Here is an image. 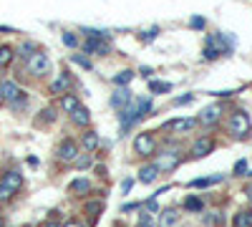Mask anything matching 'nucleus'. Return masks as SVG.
<instances>
[{"label": "nucleus", "mask_w": 252, "mask_h": 227, "mask_svg": "<svg viewBox=\"0 0 252 227\" xmlns=\"http://www.w3.org/2000/svg\"><path fill=\"white\" fill-rule=\"evenodd\" d=\"M23 94H26V91L20 89V86L15 84V81H10V78L0 81V98H3L5 104H13V101H18Z\"/></svg>", "instance_id": "8"}, {"label": "nucleus", "mask_w": 252, "mask_h": 227, "mask_svg": "<svg viewBox=\"0 0 252 227\" xmlns=\"http://www.w3.org/2000/svg\"><path fill=\"white\" fill-rule=\"evenodd\" d=\"M184 210H189V212H202V199H199V197H187V199H184Z\"/></svg>", "instance_id": "26"}, {"label": "nucleus", "mask_w": 252, "mask_h": 227, "mask_svg": "<svg viewBox=\"0 0 252 227\" xmlns=\"http://www.w3.org/2000/svg\"><path fill=\"white\" fill-rule=\"evenodd\" d=\"M189 152H192V157H194V159H204L207 154H212V152H215V136H209V134L197 136Z\"/></svg>", "instance_id": "6"}, {"label": "nucleus", "mask_w": 252, "mask_h": 227, "mask_svg": "<svg viewBox=\"0 0 252 227\" xmlns=\"http://www.w3.org/2000/svg\"><path fill=\"white\" fill-rule=\"evenodd\" d=\"M5 225H8V222H5V217H3V215H0V227H5Z\"/></svg>", "instance_id": "45"}, {"label": "nucleus", "mask_w": 252, "mask_h": 227, "mask_svg": "<svg viewBox=\"0 0 252 227\" xmlns=\"http://www.w3.org/2000/svg\"><path fill=\"white\" fill-rule=\"evenodd\" d=\"M71 61H73L76 66H81V68H91V61L83 58V56H78V53H71Z\"/></svg>", "instance_id": "30"}, {"label": "nucleus", "mask_w": 252, "mask_h": 227, "mask_svg": "<svg viewBox=\"0 0 252 227\" xmlns=\"http://www.w3.org/2000/svg\"><path fill=\"white\" fill-rule=\"evenodd\" d=\"M26 68H28V73L31 76H35V78H43L48 71H51V58L46 56V53H40V51H35L28 61H26Z\"/></svg>", "instance_id": "4"}, {"label": "nucleus", "mask_w": 252, "mask_h": 227, "mask_svg": "<svg viewBox=\"0 0 252 227\" xmlns=\"http://www.w3.org/2000/svg\"><path fill=\"white\" fill-rule=\"evenodd\" d=\"M73 164H76L78 169H89L91 164H94V154H89V152H86L83 157H76V162H73Z\"/></svg>", "instance_id": "27"}, {"label": "nucleus", "mask_w": 252, "mask_h": 227, "mask_svg": "<svg viewBox=\"0 0 252 227\" xmlns=\"http://www.w3.org/2000/svg\"><path fill=\"white\" fill-rule=\"evenodd\" d=\"M83 51L89 56H109L111 53V46L106 38H89L86 43H83Z\"/></svg>", "instance_id": "9"}, {"label": "nucleus", "mask_w": 252, "mask_h": 227, "mask_svg": "<svg viewBox=\"0 0 252 227\" xmlns=\"http://www.w3.org/2000/svg\"><path fill=\"white\" fill-rule=\"evenodd\" d=\"M68 91H73V78L63 71V73H58V78L51 84V94H56V96H63V94H68Z\"/></svg>", "instance_id": "11"}, {"label": "nucleus", "mask_w": 252, "mask_h": 227, "mask_svg": "<svg viewBox=\"0 0 252 227\" xmlns=\"http://www.w3.org/2000/svg\"><path fill=\"white\" fill-rule=\"evenodd\" d=\"M15 58V51L10 46H0V68H8Z\"/></svg>", "instance_id": "23"}, {"label": "nucleus", "mask_w": 252, "mask_h": 227, "mask_svg": "<svg viewBox=\"0 0 252 227\" xmlns=\"http://www.w3.org/2000/svg\"><path fill=\"white\" fill-rule=\"evenodd\" d=\"M144 204H146V212H152V215H154V212H159V204H157V199H146Z\"/></svg>", "instance_id": "36"}, {"label": "nucleus", "mask_w": 252, "mask_h": 227, "mask_svg": "<svg viewBox=\"0 0 252 227\" xmlns=\"http://www.w3.org/2000/svg\"><path fill=\"white\" fill-rule=\"evenodd\" d=\"M40 114H43V116H40V121H53V119H56V111H53V109H43Z\"/></svg>", "instance_id": "37"}, {"label": "nucleus", "mask_w": 252, "mask_h": 227, "mask_svg": "<svg viewBox=\"0 0 252 227\" xmlns=\"http://www.w3.org/2000/svg\"><path fill=\"white\" fill-rule=\"evenodd\" d=\"M235 227H252V210H240L232 220Z\"/></svg>", "instance_id": "21"}, {"label": "nucleus", "mask_w": 252, "mask_h": 227, "mask_svg": "<svg viewBox=\"0 0 252 227\" xmlns=\"http://www.w3.org/2000/svg\"><path fill=\"white\" fill-rule=\"evenodd\" d=\"M247 172V162L245 159H240L237 164H235V174H245Z\"/></svg>", "instance_id": "38"}, {"label": "nucleus", "mask_w": 252, "mask_h": 227, "mask_svg": "<svg viewBox=\"0 0 252 227\" xmlns=\"http://www.w3.org/2000/svg\"><path fill=\"white\" fill-rule=\"evenodd\" d=\"M61 227H83V225H81L78 220H68L66 225H61Z\"/></svg>", "instance_id": "42"}, {"label": "nucleus", "mask_w": 252, "mask_h": 227, "mask_svg": "<svg viewBox=\"0 0 252 227\" xmlns=\"http://www.w3.org/2000/svg\"><path fill=\"white\" fill-rule=\"evenodd\" d=\"M245 195H247V199L252 202V184H247V187H245Z\"/></svg>", "instance_id": "44"}, {"label": "nucleus", "mask_w": 252, "mask_h": 227, "mask_svg": "<svg viewBox=\"0 0 252 227\" xmlns=\"http://www.w3.org/2000/svg\"><path fill=\"white\" fill-rule=\"evenodd\" d=\"M56 157H58V162H63V164H73L76 157H78V144H76L73 139H63V141L58 144V149H56Z\"/></svg>", "instance_id": "7"}, {"label": "nucleus", "mask_w": 252, "mask_h": 227, "mask_svg": "<svg viewBox=\"0 0 252 227\" xmlns=\"http://www.w3.org/2000/svg\"><path fill=\"white\" fill-rule=\"evenodd\" d=\"M131 210H139L136 202H134V204H124V207H121V212H131Z\"/></svg>", "instance_id": "41"}, {"label": "nucleus", "mask_w": 252, "mask_h": 227, "mask_svg": "<svg viewBox=\"0 0 252 227\" xmlns=\"http://www.w3.org/2000/svg\"><path fill=\"white\" fill-rule=\"evenodd\" d=\"M157 35H159V26H152V28L141 31V40H144V43H149V40H154Z\"/></svg>", "instance_id": "29"}, {"label": "nucleus", "mask_w": 252, "mask_h": 227, "mask_svg": "<svg viewBox=\"0 0 252 227\" xmlns=\"http://www.w3.org/2000/svg\"><path fill=\"white\" fill-rule=\"evenodd\" d=\"M134 81V71H121L114 76V86H129Z\"/></svg>", "instance_id": "25"}, {"label": "nucleus", "mask_w": 252, "mask_h": 227, "mask_svg": "<svg viewBox=\"0 0 252 227\" xmlns=\"http://www.w3.org/2000/svg\"><path fill=\"white\" fill-rule=\"evenodd\" d=\"M217 56H220V51H217L215 46H207V48H204V58H207V61H212V58H217Z\"/></svg>", "instance_id": "35"}, {"label": "nucleus", "mask_w": 252, "mask_h": 227, "mask_svg": "<svg viewBox=\"0 0 252 227\" xmlns=\"http://www.w3.org/2000/svg\"><path fill=\"white\" fill-rule=\"evenodd\" d=\"M134 152H136V157H141V159L154 157V154H157V139H154V134H152V131L136 134V136H134Z\"/></svg>", "instance_id": "3"}, {"label": "nucleus", "mask_w": 252, "mask_h": 227, "mask_svg": "<svg viewBox=\"0 0 252 227\" xmlns=\"http://www.w3.org/2000/svg\"><path fill=\"white\" fill-rule=\"evenodd\" d=\"M199 127V121L194 116H182V119H172L169 124H166V129H172L174 134H187Z\"/></svg>", "instance_id": "10"}, {"label": "nucleus", "mask_w": 252, "mask_h": 227, "mask_svg": "<svg viewBox=\"0 0 252 227\" xmlns=\"http://www.w3.org/2000/svg\"><path fill=\"white\" fill-rule=\"evenodd\" d=\"M250 129H252L250 116H247L242 109H237V111L229 114V131H232V136H237V139H247V136H250Z\"/></svg>", "instance_id": "2"}, {"label": "nucleus", "mask_w": 252, "mask_h": 227, "mask_svg": "<svg viewBox=\"0 0 252 227\" xmlns=\"http://www.w3.org/2000/svg\"><path fill=\"white\" fill-rule=\"evenodd\" d=\"M68 192L71 195H89L91 192V179H86V177H81V179H73L71 184H68Z\"/></svg>", "instance_id": "16"}, {"label": "nucleus", "mask_w": 252, "mask_h": 227, "mask_svg": "<svg viewBox=\"0 0 252 227\" xmlns=\"http://www.w3.org/2000/svg\"><path fill=\"white\" fill-rule=\"evenodd\" d=\"M149 111H152V104H149V101H146V98H136L134 104H129L126 109H121V114H119L121 129H124V131H129V129L134 127V124H136V121H141Z\"/></svg>", "instance_id": "1"}, {"label": "nucleus", "mask_w": 252, "mask_h": 227, "mask_svg": "<svg viewBox=\"0 0 252 227\" xmlns=\"http://www.w3.org/2000/svg\"><path fill=\"white\" fill-rule=\"evenodd\" d=\"M61 40H63V43H66L68 48H76V46H78V38H76L73 33H63V35H61Z\"/></svg>", "instance_id": "33"}, {"label": "nucleus", "mask_w": 252, "mask_h": 227, "mask_svg": "<svg viewBox=\"0 0 252 227\" xmlns=\"http://www.w3.org/2000/svg\"><path fill=\"white\" fill-rule=\"evenodd\" d=\"M35 51H38V48H35V43H31V40H28V43H23V46L18 48V56L28 61V58H31V56L35 53Z\"/></svg>", "instance_id": "28"}, {"label": "nucleus", "mask_w": 252, "mask_h": 227, "mask_svg": "<svg viewBox=\"0 0 252 227\" xmlns=\"http://www.w3.org/2000/svg\"><path fill=\"white\" fill-rule=\"evenodd\" d=\"M189 26L197 28V31H202V28H204V18H192V20H189Z\"/></svg>", "instance_id": "39"}, {"label": "nucleus", "mask_w": 252, "mask_h": 227, "mask_svg": "<svg viewBox=\"0 0 252 227\" xmlns=\"http://www.w3.org/2000/svg\"><path fill=\"white\" fill-rule=\"evenodd\" d=\"M81 144H83V149H86L89 154H94L98 149V134L96 131H86V134H83V139H81Z\"/></svg>", "instance_id": "19"}, {"label": "nucleus", "mask_w": 252, "mask_h": 227, "mask_svg": "<svg viewBox=\"0 0 252 227\" xmlns=\"http://www.w3.org/2000/svg\"><path fill=\"white\" fill-rule=\"evenodd\" d=\"M149 91L152 94H166V91H172V84H169V81H154V78H149Z\"/></svg>", "instance_id": "24"}, {"label": "nucleus", "mask_w": 252, "mask_h": 227, "mask_svg": "<svg viewBox=\"0 0 252 227\" xmlns=\"http://www.w3.org/2000/svg\"><path fill=\"white\" fill-rule=\"evenodd\" d=\"M78 106H81V101H78V96H76L73 91H68V94L61 96V109L66 111V114H71V111L78 109Z\"/></svg>", "instance_id": "17"}, {"label": "nucleus", "mask_w": 252, "mask_h": 227, "mask_svg": "<svg viewBox=\"0 0 252 227\" xmlns=\"http://www.w3.org/2000/svg\"><path fill=\"white\" fill-rule=\"evenodd\" d=\"M157 177H159L157 164H146V167H141V172H139V179H141L144 184H152Z\"/></svg>", "instance_id": "20"}, {"label": "nucleus", "mask_w": 252, "mask_h": 227, "mask_svg": "<svg viewBox=\"0 0 252 227\" xmlns=\"http://www.w3.org/2000/svg\"><path fill=\"white\" fill-rule=\"evenodd\" d=\"M0 182H3L5 184V187L15 195L20 187H23V174H20V172H5L3 174V179H0Z\"/></svg>", "instance_id": "14"}, {"label": "nucleus", "mask_w": 252, "mask_h": 227, "mask_svg": "<svg viewBox=\"0 0 252 227\" xmlns=\"http://www.w3.org/2000/svg\"><path fill=\"white\" fill-rule=\"evenodd\" d=\"M131 184H134V179H124V184H121V190H124V195H129V190H131Z\"/></svg>", "instance_id": "40"}, {"label": "nucleus", "mask_w": 252, "mask_h": 227, "mask_svg": "<svg viewBox=\"0 0 252 227\" xmlns=\"http://www.w3.org/2000/svg\"><path fill=\"white\" fill-rule=\"evenodd\" d=\"M154 164H157L159 172H174L179 164H182V154H179V152H172V149H166V152L157 154Z\"/></svg>", "instance_id": "5"}, {"label": "nucleus", "mask_w": 252, "mask_h": 227, "mask_svg": "<svg viewBox=\"0 0 252 227\" xmlns=\"http://www.w3.org/2000/svg\"><path fill=\"white\" fill-rule=\"evenodd\" d=\"M250 177H252V172H250Z\"/></svg>", "instance_id": "46"}, {"label": "nucleus", "mask_w": 252, "mask_h": 227, "mask_svg": "<svg viewBox=\"0 0 252 227\" xmlns=\"http://www.w3.org/2000/svg\"><path fill=\"white\" fill-rule=\"evenodd\" d=\"M10 197H13V192H10V190L5 187V184H3V182H0V204H3V202H8Z\"/></svg>", "instance_id": "34"}, {"label": "nucleus", "mask_w": 252, "mask_h": 227, "mask_svg": "<svg viewBox=\"0 0 252 227\" xmlns=\"http://www.w3.org/2000/svg\"><path fill=\"white\" fill-rule=\"evenodd\" d=\"M71 121L76 124V127H89L91 124V111L86 106H78V109L71 111Z\"/></svg>", "instance_id": "15"}, {"label": "nucleus", "mask_w": 252, "mask_h": 227, "mask_svg": "<svg viewBox=\"0 0 252 227\" xmlns=\"http://www.w3.org/2000/svg\"><path fill=\"white\" fill-rule=\"evenodd\" d=\"M177 220H179V215H177V210H174V207L161 210V215H159V227H174V225H177Z\"/></svg>", "instance_id": "18"}, {"label": "nucleus", "mask_w": 252, "mask_h": 227, "mask_svg": "<svg viewBox=\"0 0 252 227\" xmlns=\"http://www.w3.org/2000/svg\"><path fill=\"white\" fill-rule=\"evenodd\" d=\"M192 101H194V94H184V96L174 98V106H187V104H192Z\"/></svg>", "instance_id": "32"}, {"label": "nucleus", "mask_w": 252, "mask_h": 227, "mask_svg": "<svg viewBox=\"0 0 252 227\" xmlns=\"http://www.w3.org/2000/svg\"><path fill=\"white\" fill-rule=\"evenodd\" d=\"M220 116H222V106H207V109L197 116V121L204 124V127H212V124L220 121Z\"/></svg>", "instance_id": "13"}, {"label": "nucleus", "mask_w": 252, "mask_h": 227, "mask_svg": "<svg viewBox=\"0 0 252 227\" xmlns=\"http://www.w3.org/2000/svg\"><path fill=\"white\" fill-rule=\"evenodd\" d=\"M40 227H61V225H58L56 220H46V222H43V225H40Z\"/></svg>", "instance_id": "43"}, {"label": "nucleus", "mask_w": 252, "mask_h": 227, "mask_svg": "<svg viewBox=\"0 0 252 227\" xmlns=\"http://www.w3.org/2000/svg\"><path fill=\"white\" fill-rule=\"evenodd\" d=\"M139 227H154V215H152V212H141Z\"/></svg>", "instance_id": "31"}, {"label": "nucleus", "mask_w": 252, "mask_h": 227, "mask_svg": "<svg viewBox=\"0 0 252 227\" xmlns=\"http://www.w3.org/2000/svg\"><path fill=\"white\" fill-rule=\"evenodd\" d=\"M129 104H131V91L126 89V86H119V89L114 91V96H111V106L121 111V109L129 106Z\"/></svg>", "instance_id": "12"}, {"label": "nucleus", "mask_w": 252, "mask_h": 227, "mask_svg": "<svg viewBox=\"0 0 252 227\" xmlns=\"http://www.w3.org/2000/svg\"><path fill=\"white\" fill-rule=\"evenodd\" d=\"M86 212H89V217H91V222L96 225V222H98V215L103 212V199H96V202H89V204H86Z\"/></svg>", "instance_id": "22"}]
</instances>
